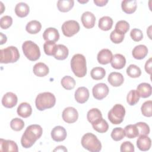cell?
<instances>
[{
  "label": "cell",
  "mask_w": 152,
  "mask_h": 152,
  "mask_svg": "<svg viewBox=\"0 0 152 152\" xmlns=\"http://www.w3.org/2000/svg\"><path fill=\"white\" fill-rule=\"evenodd\" d=\"M43 129L39 125L33 124L27 127L21 138V145L26 148H30L40 138Z\"/></svg>",
  "instance_id": "obj_1"
},
{
  "label": "cell",
  "mask_w": 152,
  "mask_h": 152,
  "mask_svg": "<svg viewBox=\"0 0 152 152\" xmlns=\"http://www.w3.org/2000/svg\"><path fill=\"white\" fill-rule=\"evenodd\" d=\"M71 68L77 77L81 78L86 76L87 74V66L86 58L82 54L74 55L71 60Z\"/></svg>",
  "instance_id": "obj_2"
},
{
  "label": "cell",
  "mask_w": 152,
  "mask_h": 152,
  "mask_svg": "<svg viewBox=\"0 0 152 152\" xmlns=\"http://www.w3.org/2000/svg\"><path fill=\"white\" fill-rule=\"evenodd\" d=\"M55 103V96L50 92H44L39 94L35 100L36 108L40 111L53 107Z\"/></svg>",
  "instance_id": "obj_3"
},
{
  "label": "cell",
  "mask_w": 152,
  "mask_h": 152,
  "mask_svg": "<svg viewBox=\"0 0 152 152\" xmlns=\"http://www.w3.org/2000/svg\"><path fill=\"white\" fill-rule=\"evenodd\" d=\"M81 145L91 152H99L102 149V144L97 137L92 133L85 134L81 138Z\"/></svg>",
  "instance_id": "obj_4"
},
{
  "label": "cell",
  "mask_w": 152,
  "mask_h": 152,
  "mask_svg": "<svg viewBox=\"0 0 152 152\" xmlns=\"http://www.w3.org/2000/svg\"><path fill=\"white\" fill-rule=\"evenodd\" d=\"M22 49L26 57L31 61H35L40 56V50L37 44L31 40H27L23 43Z\"/></svg>",
  "instance_id": "obj_5"
},
{
  "label": "cell",
  "mask_w": 152,
  "mask_h": 152,
  "mask_svg": "<svg viewBox=\"0 0 152 152\" xmlns=\"http://www.w3.org/2000/svg\"><path fill=\"white\" fill-rule=\"evenodd\" d=\"M0 62L1 64L14 63L20 58L18 49L15 46H8L0 50Z\"/></svg>",
  "instance_id": "obj_6"
},
{
  "label": "cell",
  "mask_w": 152,
  "mask_h": 152,
  "mask_svg": "<svg viewBox=\"0 0 152 152\" xmlns=\"http://www.w3.org/2000/svg\"><path fill=\"white\" fill-rule=\"evenodd\" d=\"M125 115V107L121 104H116L109 112L107 117L112 124L118 125L122 122Z\"/></svg>",
  "instance_id": "obj_7"
},
{
  "label": "cell",
  "mask_w": 152,
  "mask_h": 152,
  "mask_svg": "<svg viewBox=\"0 0 152 152\" xmlns=\"http://www.w3.org/2000/svg\"><path fill=\"white\" fill-rule=\"evenodd\" d=\"M80 25L75 20H68L64 22L62 26V31L64 36L72 37L80 30Z\"/></svg>",
  "instance_id": "obj_8"
},
{
  "label": "cell",
  "mask_w": 152,
  "mask_h": 152,
  "mask_svg": "<svg viewBox=\"0 0 152 152\" xmlns=\"http://www.w3.org/2000/svg\"><path fill=\"white\" fill-rule=\"evenodd\" d=\"M109 88L104 83H98L92 89L93 97L97 100H102L107 96L109 93Z\"/></svg>",
  "instance_id": "obj_9"
},
{
  "label": "cell",
  "mask_w": 152,
  "mask_h": 152,
  "mask_svg": "<svg viewBox=\"0 0 152 152\" xmlns=\"http://www.w3.org/2000/svg\"><path fill=\"white\" fill-rule=\"evenodd\" d=\"M63 120L68 124H72L76 122L78 118V113L77 109L73 107H68L62 112Z\"/></svg>",
  "instance_id": "obj_10"
},
{
  "label": "cell",
  "mask_w": 152,
  "mask_h": 152,
  "mask_svg": "<svg viewBox=\"0 0 152 152\" xmlns=\"http://www.w3.org/2000/svg\"><path fill=\"white\" fill-rule=\"evenodd\" d=\"M17 101L18 99L15 94L12 92H8L2 97V104L7 108H12L17 104Z\"/></svg>",
  "instance_id": "obj_11"
},
{
  "label": "cell",
  "mask_w": 152,
  "mask_h": 152,
  "mask_svg": "<svg viewBox=\"0 0 152 152\" xmlns=\"http://www.w3.org/2000/svg\"><path fill=\"white\" fill-rule=\"evenodd\" d=\"M81 19L82 24L86 28H91L95 25L96 17L90 11L84 12L82 14Z\"/></svg>",
  "instance_id": "obj_12"
},
{
  "label": "cell",
  "mask_w": 152,
  "mask_h": 152,
  "mask_svg": "<svg viewBox=\"0 0 152 152\" xmlns=\"http://www.w3.org/2000/svg\"><path fill=\"white\" fill-rule=\"evenodd\" d=\"M51 137L55 141H62L66 137V131L63 126H56L52 129L51 131Z\"/></svg>",
  "instance_id": "obj_13"
},
{
  "label": "cell",
  "mask_w": 152,
  "mask_h": 152,
  "mask_svg": "<svg viewBox=\"0 0 152 152\" xmlns=\"http://www.w3.org/2000/svg\"><path fill=\"white\" fill-rule=\"evenodd\" d=\"M43 39L46 42H56L59 39V34L57 29L53 27L46 28L43 34Z\"/></svg>",
  "instance_id": "obj_14"
},
{
  "label": "cell",
  "mask_w": 152,
  "mask_h": 152,
  "mask_svg": "<svg viewBox=\"0 0 152 152\" xmlns=\"http://www.w3.org/2000/svg\"><path fill=\"white\" fill-rule=\"evenodd\" d=\"M75 99L81 104L86 103L89 98V91L85 87H78L75 91Z\"/></svg>",
  "instance_id": "obj_15"
},
{
  "label": "cell",
  "mask_w": 152,
  "mask_h": 152,
  "mask_svg": "<svg viewBox=\"0 0 152 152\" xmlns=\"http://www.w3.org/2000/svg\"><path fill=\"white\" fill-rule=\"evenodd\" d=\"M112 56V52L109 49H103L98 53L97 59L100 64L106 65L110 62Z\"/></svg>",
  "instance_id": "obj_16"
},
{
  "label": "cell",
  "mask_w": 152,
  "mask_h": 152,
  "mask_svg": "<svg viewBox=\"0 0 152 152\" xmlns=\"http://www.w3.org/2000/svg\"><path fill=\"white\" fill-rule=\"evenodd\" d=\"M0 150L2 151H18L17 144L12 140H6L1 138L0 140Z\"/></svg>",
  "instance_id": "obj_17"
},
{
  "label": "cell",
  "mask_w": 152,
  "mask_h": 152,
  "mask_svg": "<svg viewBox=\"0 0 152 152\" xmlns=\"http://www.w3.org/2000/svg\"><path fill=\"white\" fill-rule=\"evenodd\" d=\"M107 81L111 86L113 87H119L123 84L124 78L121 73L113 72L109 75Z\"/></svg>",
  "instance_id": "obj_18"
},
{
  "label": "cell",
  "mask_w": 152,
  "mask_h": 152,
  "mask_svg": "<svg viewBox=\"0 0 152 152\" xmlns=\"http://www.w3.org/2000/svg\"><path fill=\"white\" fill-rule=\"evenodd\" d=\"M110 64L113 68L120 69L125 66L126 64V59L122 55L117 53L112 56Z\"/></svg>",
  "instance_id": "obj_19"
},
{
  "label": "cell",
  "mask_w": 152,
  "mask_h": 152,
  "mask_svg": "<svg viewBox=\"0 0 152 152\" xmlns=\"http://www.w3.org/2000/svg\"><path fill=\"white\" fill-rule=\"evenodd\" d=\"M151 145V139L147 135L140 136L137 141V147L141 151H145L148 150Z\"/></svg>",
  "instance_id": "obj_20"
},
{
  "label": "cell",
  "mask_w": 152,
  "mask_h": 152,
  "mask_svg": "<svg viewBox=\"0 0 152 152\" xmlns=\"http://www.w3.org/2000/svg\"><path fill=\"white\" fill-rule=\"evenodd\" d=\"M148 54V49L144 45H139L136 46L132 50V55L136 59H142L144 58Z\"/></svg>",
  "instance_id": "obj_21"
},
{
  "label": "cell",
  "mask_w": 152,
  "mask_h": 152,
  "mask_svg": "<svg viewBox=\"0 0 152 152\" xmlns=\"http://www.w3.org/2000/svg\"><path fill=\"white\" fill-rule=\"evenodd\" d=\"M17 112L20 116L26 118L31 115L32 113V108L29 103L23 102L18 106Z\"/></svg>",
  "instance_id": "obj_22"
},
{
  "label": "cell",
  "mask_w": 152,
  "mask_h": 152,
  "mask_svg": "<svg viewBox=\"0 0 152 152\" xmlns=\"http://www.w3.org/2000/svg\"><path fill=\"white\" fill-rule=\"evenodd\" d=\"M33 71L34 75L37 77H42L48 74L49 69L45 64L43 62H38L34 65Z\"/></svg>",
  "instance_id": "obj_23"
},
{
  "label": "cell",
  "mask_w": 152,
  "mask_h": 152,
  "mask_svg": "<svg viewBox=\"0 0 152 152\" xmlns=\"http://www.w3.org/2000/svg\"><path fill=\"white\" fill-rule=\"evenodd\" d=\"M137 91L140 97L142 98H147L151 96L152 88L150 84L142 83L137 86Z\"/></svg>",
  "instance_id": "obj_24"
},
{
  "label": "cell",
  "mask_w": 152,
  "mask_h": 152,
  "mask_svg": "<svg viewBox=\"0 0 152 152\" xmlns=\"http://www.w3.org/2000/svg\"><path fill=\"white\" fill-rule=\"evenodd\" d=\"M69 53L68 49L64 45H58L56 46V49L53 56L55 59L58 60H64L65 59Z\"/></svg>",
  "instance_id": "obj_25"
},
{
  "label": "cell",
  "mask_w": 152,
  "mask_h": 152,
  "mask_svg": "<svg viewBox=\"0 0 152 152\" xmlns=\"http://www.w3.org/2000/svg\"><path fill=\"white\" fill-rule=\"evenodd\" d=\"M137 7V4L135 0H124L121 3V7L122 11L125 13L129 14L134 13L136 11Z\"/></svg>",
  "instance_id": "obj_26"
},
{
  "label": "cell",
  "mask_w": 152,
  "mask_h": 152,
  "mask_svg": "<svg viewBox=\"0 0 152 152\" xmlns=\"http://www.w3.org/2000/svg\"><path fill=\"white\" fill-rule=\"evenodd\" d=\"M30 11L29 6L24 2L18 3L15 7V14L21 18L26 17Z\"/></svg>",
  "instance_id": "obj_27"
},
{
  "label": "cell",
  "mask_w": 152,
  "mask_h": 152,
  "mask_svg": "<svg viewBox=\"0 0 152 152\" xmlns=\"http://www.w3.org/2000/svg\"><path fill=\"white\" fill-rule=\"evenodd\" d=\"M91 125L93 129L100 133H104L109 129V125L107 122L102 118L91 124Z\"/></svg>",
  "instance_id": "obj_28"
},
{
  "label": "cell",
  "mask_w": 152,
  "mask_h": 152,
  "mask_svg": "<svg viewBox=\"0 0 152 152\" xmlns=\"http://www.w3.org/2000/svg\"><path fill=\"white\" fill-rule=\"evenodd\" d=\"M74 4L73 0H59L57 2V8L59 11L66 12L72 8Z\"/></svg>",
  "instance_id": "obj_29"
},
{
  "label": "cell",
  "mask_w": 152,
  "mask_h": 152,
  "mask_svg": "<svg viewBox=\"0 0 152 152\" xmlns=\"http://www.w3.org/2000/svg\"><path fill=\"white\" fill-rule=\"evenodd\" d=\"M113 26V20L109 16H104L99 20L98 26L103 31H108L112 28Z\"/></svg>",
  "instance_id": "obj_30"
},
{
  "label": "cell",
  "mask_w": 152,
  "mask_h": 152,
  "mask_svg": "<svg viewBox=\"0 0 152 152\" xmlns=\"http://www.w3.org/2000/svg\"><path fill=\"white\" fill-rule=\"evenodd\" d=\"M41 28L42 24L37 20L30 21L26 26V31L30 34H36L40 31Z\"/></svg>",
  "instance_id": "obj_31"
},
{
  "label": "cell",
  "mask_w": 152,
  "mask_h": 152,
  "mask_svg": "<svg viewBox=\"0 0 152 152\" xmlns=\"http://www.w3.org/2000/svg\"><path fill=\"white\" fill-rule=\"evenodd\" d=\"M102 118V112L97 108H93L89 110L87 114V118L88 121L93 124L98 119Z\"/></svg>",
  "instance_id": "obj_32"
},
{
  "label": "cell",
  "mask_w": 152,
  "mask_h": 152,
  "mask_svg": "<svg viewBox=\"0 0 152 152\" xmlns=\"http://www.w3.org/2000/svg\"><path fill=\"white\" fill-rule=\"evenodd\" d=\"M105 75V69L102 67L93 68L90 72V75L91 78L95 80H100L103 79Z\"/></svg>",
  "instance_id": "obj_33"
},
{
  "label": "cell",
  "mask_w": 152,
  "mask_h": 152,
  "mask_svg": "<svg viewBox=\"0 0 152 152\" xmlns=\"http://www.w3.org/2000/svg\"><path fill=\"white\" fill-rule=\"evenodd\" d=\"M125 136L128 138H134L138 136V131L135 125H128L124 129Z\"/></svg>",
  "instance_id": "obj_34"
},
{
  "label": "cell",
  "mask_w": 152,
  "mask_h": 152,
  "mask_svg": "<svg viewBox=\"0 0 152 152\" xmlns=\"http://www.w3.org/2000/svg\"><path fill=\"white\" fill-rule=\"evenodd\" d=\"M61 83L62 87L66 90H72L75 86V80L72 77L68 75L65 76L62 78Z\"/></svg>",
  "instance_id": "obj_35"
},
{
  "label": "cell",
  "mask_w": 152,
  "mask_h": 152,
  "mask_svg": "<svg viewBox=\"0 0 152 152\" xmlns=\"http://www.w3.org/2000/svg\"><path fill=\"white\" fill-rule=\"evenodd\" d=\"M140 96L137 91L135 90H132L128 93L127 95V103L131 106H134L138 103L140 100Z\"/></svg>",
  "instance_id": "obj_36"
},
{
  "label": "cell",
  "mask_w": 152,
  "mask_h": 152,
  "mask_svg": "<svg viewBox=\"0 0 152 152\" xmlns=\"http://www.w3.org/2000/svg\"><path fill=\"white\" fill-rule=\"evenodd\" d=\"M126 74L131 78H138L141 75V71L137 65L131 64L126 69Z\"/></svg>",
  "instance_id": "obj_37"
},
{
  "label": "cell",
  "mask_w": 152,
  "mask_h": 152,
  "mask_svg": "<svg viewBox=\"0 0 152 152\" xmlns=\"http://www.w3.org/2000/svg\"><path fill=\"white\" fill-rule=\"evenodd\" d=\"M141 110L144 116L151 117L152 116V101L148 100L145 102L141 106Z\"/></svg>",
  "instance_id": "obj_38"
},
{
  "label": "cell",
  "mask_w": 152,
  "mask_h": 152,
  "mask_svg": "<svg viewBox=\"0 0 152 152\" xmlns=\"http://www.w3.org/2000/svg\"><path fill=\"white\" fill-rule=\"evenodd\" d=\"M125 136L124 130L121 127H117L114 128L111 132L112 138L116 141L122 140Z\"/></svg>",
  "instance_id": "obj_39"
},
{
  "label": "cell",
  "mask_w": 152,
  "mask_h": 152,
  "mask_svg": "<svg viewBox=\"0 0 152 152\" xmlns=\"http://www.w3.org/2000/svg\"><path fill=\"white\" fill-rule=\"evenodd\" d=\"M56 45L55 42H46L43 45V49L45 53L49 56H53L56 49Z\"/></svg>",
  "instance_id": "obj_40"
},
{
  "label": "cell",
  "mask_w": 152,
  "mask_h": 152,
  "mask_svg": "<svg viewBox=\"0 0 152 152\" xmlns=\"http://www.w3.org/2000/svg\"><path fill=\"white\" fill-rule=\"evenodd\" d=\"M10 126L12 130L15 131H20L24 128V122L21 119L15 118L11 120L10 122Z\"/></svg>",
  "instance_id": "obj_41"
},
{
  "label": "cell",
  "mask_w": 152,
  "mask_h": 152,
  "mask_svg": "<svg viewBox=\"0 0 152 152\" xmlns=\"http://www.w3.org/2000/svg\"><path fill=\"white\" fill-rule=\"evenodd\" d=\"M129 29V23L125 20H120L118 21L115 26V30L125 34Z\"/></svg>",
  "instance_id": "obj_42"
},
{
  "label": "cell",
  "mask_w": 152,
  "mask_h": 152,
  "mask_svg": "<svg viewBox=\"0 0 152 152\" xmlns=\"http://www.w3.org/2000/svg\"><path fill=\"white\" fill-rule=\"evenodd\" d=\"M138 131V137L141 135H147L150 133V127L145 122H140L135 124Z\"/></svg>",
  "instance_id": "obj_43"
},
{
  "label": "cell",
  "mask_w": 152,
  "mask_h": 152,
  "mask_svg": "<svg viewBox=\"0 0 152 152\" xmlns=\"http://www.w3.org/2000/svg\"><path fill=\"white\" fill-rule=\"evenodd\" d=\"M110 39L113 43L118 44L124 40V34L114 30L111 32L110 34Z\"/></svg>",
  "instance_id": "obj_44"
},
{
  "label": "cell",
  "mask_w": 152,
  "mask_h": 152,
  "mask_svg": "<svg viewBox=\"0 0 152 152\" xmlns=\"http://www.w3.org/2000/svg\"><path fill=\"white\" fill-rule=\"evenodd\" d=\"M12 23V18L9 15H5L1 18L0 26L2 29L8 28Z\"/></svg>",
  "instance_id": "obj_45"
},
{
  "label": "cell",
  "mask_w": 152,
  "mask_h": 152,
  "mask_svg": "<svg viewBox=\"0 0 152 152\" xmlns=\"http://www.w3.org/2000/svg\"><path fill=\"white\" fill-rule=\"evenodd\" d=\"M130 36L135 42H139L142 39L143 34L141 30L138 28H133L130 33Z\"/></svg>",
  "instance_id": "obj_46"
},
{
  "label": "cell",
  "mask_w": 152,
  "mask_h": 152,
  "mask_svg": "<svg viewBox=\"0 0 152 152\" xmlns=\"http://www.w3.org/2000/svg\"><path fill=\"white\" fill-rule=\"evenodd\" d=\"M121 151H134V146L130 141H125L121 145Z\"/></svg>",
  "instance_id": "obj_47"
},
{
  "label": "cell",
  "mask_w": 152,
  "mask_h": 152,
  "mask_svg": "<svg viewBox=\"0 0 152 152\" xmlns=\"http://www.w3.org/2000/svg\"><path fill=\"white\" fill-rule=\"evenodd\" d=\"M151 64H152V61H151V58H150L147 61V62H145V70L146 71V72H147L149 74H151Z\"/></svg>",
  "instance_id": "obj_48"
},
{
  "label": "cell",
  "mask_w": 152,
  "mask_h": 152,
  "mask_svg": "<svg viewBox=\"0 0 152 152\" xmlns=\"http://www.w3.org/2000/svg\"><path fill=\"white\" fill-rule=\"evenodd\" d=\"M94 3L99 7H103L108 2L107 0H94Z\"/></svg>",
  "instance_id": "obj_49"
},
{
  "label": "cell",
  "mask_w": 152,
  "mask_h": 152,
  "mask_svg": "<svg viewBox=\"0 0 152 152\" xmlns=\"http://www.w3.org/2000/svg\"><path fill=\"white\" fill-rule=\"evenodd\" d=\"M67 151V149L63 145H59L58 147H56V148L55 149L53 150V151Z\"/></svg>",
  "instance_id": "obj_50"
},
{
  "label": "cell",
  "mask_w": 152,
  "mask_h": 152,
  "mask_svg": "<svg viewBox=\"0 0 152 152\" xmlns=\"http://www.w3.org/2000/svg\"><path fill=\"white\" fill-rule=\"evenodd\" d=\"M0 34H1V43H0V44L2 45V44H4V43H5L7 42V36L5 34H2V33H0Z\"/></svg>",
  "instance_id": "obj_51"
},
{
  "label": "cell",
  "mask_w": 152,
  "mask_h": 152,
  "mask_svg": "<svg viewBox=\"0 0 152 152\" xmlns=\"http://www.w3.org/2000/svg\"><path fill=\"white\" fill-rule=\"evenodd\" d=\"M88 1H78V2L81 3V4H84V3H86V2H88Z\"/></svg>",
  "instance_id": "obj_52"
}]
</instances>
